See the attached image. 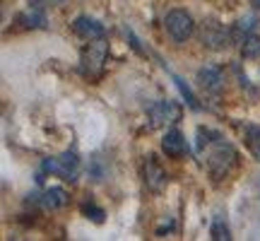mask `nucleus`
Wrapping results in <instances>:
<instances>
[{"instance_id": "39448f33", "label": "nucleus", "mask_w": 260, "mask_h": 241, "mask_svg": "<svg viewBox=\"0 0 260 241\" xmlns=\"http://www.w3.org/2000/svg\"><path fill=\"white\" fill-rule=\"evenodd\" d=\"M181 120V109L176 102H154L147 106V123L149 128H164Z\"/></svg>"}, {"instance_id": "2eb2a0df", "label": "nucleus", "mask_w": 260, "mask_h": 241, "mask_svg": "<svg viewBox=\"0 0 260 241\" xmlns=\"http://www.w3.org/2000/svg\"><path fill=\"white\" fill-rule=\"evenodd\" d=\"M171 77H174V82H176V87H178V92H181V97H183V99L188 102V106H190V109H195V111H200V102H198V97L193 94V89H190V87H188V84L183 82V80H181L178 75H171Z\"/></svg>"}, {"instance_id": "20e7f679", "label": "nucleus", "mask_w": 260, "mask_h": 241, "mask_svg": "<svg viewBox=\"0 0 260 241\" xmlns=\"http://www.w3.org/2000/svg\"><path fill=\"white\" fill-rule=\"evenodd\" d=\"M164 29L176 44H183L193 37V17L186 10H169L167 17H164Z\"/></svg>"}, {"instance_id": "7ed1b4c3", "label": "nucleus", "mask_w": 260, "mask_h": 241, "mask_svg": "<svg viewBox=\"0 0 260 241\" xmlns=\"http://www.w3.org/2000/svg\"><path fill=\"white\" fill-rule=\"evenodd\" d=\"M44 171L63 178L68 184H73V181H77V174H80V157H77V152L68 149L60 157L44 159Z\"/></svg>"}, {"instance_id": "9d476101", "label": "nucleus", "mask_w": 260, "mask_h": 241, "mask_svg": "<svg viewBox=\"0 0 260 241\" xmlns=\"http://www.w3.org/2000/svg\"><path fill=\"white\" fill-rule=\"evenodd\" d=\"M73 29H75V34H80V37L87 39V41H92V39H104V27L102 24L92 17H84V15L75 19Z\"/></svg>"}, {"instance_id": "f257e3e1", "label": "nucleus", "mask_w": 260, "mask_h": 241, "mask_svg": "<svg viewBox=\"0 0 260 241\" xmlns=\"http://www.w3.org/2000/svg\"><path fill=\"white\" fill-rule=\"evenodd\" d=\"M198 152L205 157L207 171L212 174L214 181H222L229 176L232 169L236 167V159H239L232 142H226L219 133L207 128L198 130Z\"/></svg>"}, {"instance_id": "6e6552de", "label": "nucleus", "mask_w": 260, "mask_h": 241, "mask_svg": "<svg viewBox=\"0 0 260 241\" xmlns=\"http://www.w3.org/2000/svg\"><path fill=\"white\" fill-rule=\"evenodd\" d=\"M198 84L205 89V94H222L224 89V73L217 65H203L198 70Z\"/></svg>"}, {"instance_id": "f03ea898", "label": "nucleus", "mask_w": 260, "mask_h": 241, "mask_svg": "<svg viewBox=\"0 0 260 241\" xmlns=\"http://www.w3.org/2000/svg\"><path fill=\"white\" fill-rule=\"evenodd\" d=\"M106 58H109V44H106L104 39H92V41L84 46L82 58H80V70H82V75L89 77V80H96V77L104 73Z\"/></svg>"}, {"instance_id": "dca6fc26", "label": "nucleus", "mask_w": 260, "mask_h": 241, "mask_svg": "<svg viewBox=\"0 0 260 241\" xmlns=\"http://www.w3.org/2000/svg\"><path fill=\"white\" fill-rule=\"evenodd\" d=\"M210 234H212V239H217V241L232 239V234H229V227L224 224L222 217H217V220L212 222V229H210Z\"/></svg>"}, {"instance_id": "a211bd4d", "label": "nucleus", "mask_w": 260, "mask_h": 241, "mask_svg": "<svg viewBox=\"0 0 260 241\" xmlns=\"http://www.w3.org/2000/svg\"><path fill=\"white\" fill-rule=\"evenodd\" d=\"M253 3H258V8H260V0H253Z\"/></svg>"}, {"instance_id": "ddd939ff", "label": "nucleus", "mask_w": 260, "mask_h": 241, "mask_svg": "<svg viewBox=\"0 0 260 241\" xmlns=\"http://www.w3.org/2000/svg\"><path fill=\"white\" fill-rule=\"evenodd\" d=\"M243 138H246V145L253 152V157L260 162V126H253V123H246L243 126Z\"/></svg>"}, {"instance_id": "4468645a", "label": "nucleus", "mask_w": 260, "mask_h": 241, "mask_svg": "<svg viewBox=\"0 0 260 241\" xmlns=\"http://www.w3.org/2000/svg\"><path fill=\"white\" fill-rule=\"evenodd\" d=\"M241 53H243V58H248V61H258L260 58V37H255V34L246 37V41L241 44Z\"/></svg>"}, {"instance_id": "9b49d317", "label": "nucleus", "mask_w": 260, "mask_h": 241, "mask_svg": "<svg viewBox=\"0 0 260 241\" xmlns=\"http://www.w3.org/2000/svg\"><path fill=\"white\" fill-rule=\"evenodd\" d=\"M39 200H41V205H44V207H48V210H60V207H65V205H68L70 195L65 193L63 188L53 186V188L44 191V195H41Z\"/></svg>"}, {"instance_id": "1a4fd4ad", "label": "nucleus", "mask_w": 260, "mask_h": 241, "mask_svg": "<svg viewBox=\"0 0 260 241\" xmlns=\"http://www.w3.org/2000/svg\"><path fill=\"white\" fill-rule=\"evenodd\" d=\"M161 149H164V155L174 159H181L188 155V142L183 138V133L181 130H169L167 135L161 138Z\"/></svg>"}, {"instance_id": "f3484780", "label": "nucleus", "mask_w": 260, "mask_h": 241, "mask_svg": "<svg viewBox=\"0 0 260 241\" xmlns=\"http://www.w3.org/2000/svg\"><path fill=\"white\" fill-rule=\"evenodd\" d=\"M82 213L87 215L89 220H94V222H104V217H106L102 207H96V205H92V203H84L82 205Z\"/></svg>"}, {"instance_id": "f8f14e48", "label": "nucleus", "mask_w": 260, "mask_h": 241, "mask_svg": "<svg viewBox=\"0 0 260 241\" xmlns=\"http://www.w3.org/2000/svg\"><path fill=\"white\" fill-rule=\"evenodd\" d=\"M19 24H24V27H46V15H44V10L37 8V5H31L27 12H22L17 17Z\"/></svg>"}, {"instance_id": "0eeeda50", "label": "nucleus", "mask_w": 260, "mask_h": 241, "mask_svg": "<svg viewBox=\"0 0 260 241\" xmlns=\"http://www.w3.org/2000/svg\"><path fill=\"white\" fill-rule=\"evenodd\" d=\"M142 178H145V186H147L152 193H161L164 188H167V171L161 169V164H159L157 159L149 155L147 159H145V164H142Z\"/></svg>"}, {"instance_id": "423d86ee", "label": "nucleus", "mask_w": 260, "mask_h": 241, "mask_svg": "<svg viewBox=\"0 0 260 241\" xmlns=\"http://www.w3.org/2000/svg\"><path fill=\"white\" fill-rule=\"evenodd\" d=\"M200 39H203V44L207 48L219 51V48H224L232 41V32L217 19H205L203 27H200Z\"/></svg>"}]
</instances>
